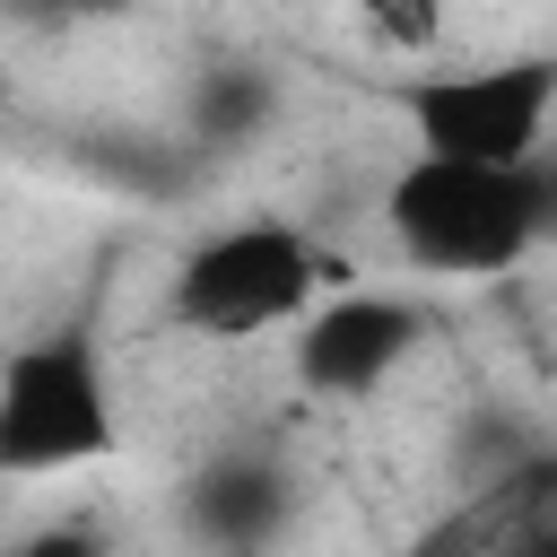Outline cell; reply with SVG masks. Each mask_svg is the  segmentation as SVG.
Wrapping results in <instances>:
<instances>
[{
	"label": "cell",
	"instance_id": "obj_1",
	"mask_svg": "<svg viewBox=\"0 0 557 557\" xmlns=\"http://www.w3.org/2000/svg\"><path fill=\"white\" fill-rule=\"evenodd\" d=\"M383 226L426 278H505L522 252L557 235V157L531 165H453L409 157L383 183Z\"/></svg>",
	"mask_w": 557,
	"mask_h": 557
},
{
	"label": "cell",
	"instance_id": "obj_2",
	"mask_svg": "<svg viewBox=\"0 0 557 557\" xmlns=\"http://www.w3.org/2000/svg\"><path fill=\"white\" fill-rule=\"evenodd\" d=\"M122 444L113 374L87 331H44L0 357V479H61Z\"/></svg>",
	"mask_w": 557,
	"mask_h": 557
},
{
	"label": "cell",
	"instance_id": "obj_3",
	"mask_svg": "<svg viewBox=\"0 0 557 557\" xmlns=\"http://www.w3.org/2000/svg\"><path fill=\"white\" fill-rule=\"evenodd\" d=\"M322 252L305 226L287 218H244V226H218L200 235L183 261H174V322L191 339H261L278 322H305L313 296H322Z\"/></svg>",
	"mask_w": 557,
	"mask_h": 557
},
{
	"label": "cell",
	"instance_id": "obj_4",
	"mask_svg": "<svg viewBox=\"0 0 557 557\" xmlns=\"http://www.w3.org/2000/svg\"><path fill=\"white\" fill-rule=\"evenodd\" d=\"M418 157H453V165H531L548 157V122H557V52H513V61H479V70H426L400 96Z\"/></svg>",
	"mask_w": 557,
	"mask_h": 557
},
{
	"label": "cell",
	"instance_id": "obj_5",
	"mask_svg": "<svg viewBox=\"0 0 557 557\" xmlns=\"http://www.w3.org/2000/svg\"><path fill=\"white\" fill-rule=\"evenodd\" d=\"M418 339H426L418 305H400L383 287H348L322 313H305V331H296V383L322 392V400H366V392H383L409 366Z\"/></svg>",
	"mask_w": 557,
	"mask_h": 557
},
{
	"label": "cell",
	"instance_id": "obj_6",
	"mask_svg": "<svg viewBox=\"0 0 557 557\" xmlns=\"http://www.w3.org/2000/svg\"><path fill=\"white\" fill-rule=\"evenodd\" d=\"M287 505H296L287 470H278L270 453H252V444L209 453V461L183 479V531H191L200 548H218V557L270 548V540L287 531Z\"/></svg>",
	"mask_w": 557,
	"mask_h": 557
},
{
	"label": "cell",
	"instance_id": "obj_7",
	"mask_svg": "<svg viewBox=\"0 0 557 557\" xmlns=\"http://www.w3.org/2000/svg\"><path fill=\"white\" fill-rule=\"evenodd\" d=\"M278 113V78L261 61H200L183 87V131L191 148H252Z\"/></svg>",
	"mask_w": 557,
	"mask_h": 557
},
{
	"label": "cell",
	"instance_id": "obj_8",
	"mask_svg": "<svg viewBox=\"0 0 557 557\" xmlns=\"http://www.w3.org/2000/svg\"><path fill=\"white\" fill-rule=\"evenodd\" d=\"M357 17H366L392 52H435V44H444V0H357Z\"/></svg>",
	"mask_w": 557,
	"mask_h": 557
},
{
	"label": "cell",
	"instance_id": "obj_9",
	"mask_svg": "<svg viewBox=\"0 0 557 557\" xmlns=\"http://www.w3.org/2000/svg\"><path fill=\"white\" fill-rule=\"evenodd\" d=\"M0 557H104V540H96L87 522H44V531H26V540L0 548Z\"/></svg>",
	"mask_w": 557,
	"mask_h": 557
},
{
	"label": "cell",
	"instance_id": "obj_10",
	"mask_svg": "<svg viewBox=\"0 0 557 557\" xmlns=\"http://www.w3.org/2000/svg\"><path fill=\"white\" fill-rule=\"evenodd\" d=\"M496 557H557V505H548V513H522V522L496 540Z\"/></svg>",
	"mask_w": 557,
	"mask_h": 557
}]
</instances>
